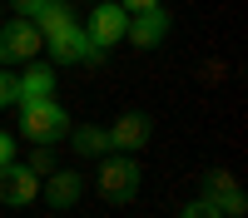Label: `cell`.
Masks as SVG:
<instances>
[{"label":"cell","instance_id":"cell-11","mask_svg":"<svg viewBox=\"0 0 248 218\" xmlns=\"http://www.w3.org/2000/svg\"><path fill=\"white\" fill-rule=\"evenodd\" d=\"M40 193H45L50 208H75L79 193H85V178H79L75 169H55V174L40 178Z\"/></svg>","mask_w":248,"mask_h":218},{"label":"cell","instance_id":"cell-4","mask_svg":"<svg viewBox=\"0 0 248 218\" xmlns=\"http://www.w3.org/2000/svg\"><path fill=\"white\" fill-rule=\"evenodd\" d=\"M124 25H129V10H124L119 0H94V10L85 20V35H90V45L109 50V45L124 40Z\"/></svg>","mask_w":248,"mask_h":218},{"label":"cell","instance_id":"cell-8","mask_svg":"<svg viewBox=\"0 0 248 218\" xmlns=\"http://www.w3.org/2000/svg\"><path fill=\"white\" fill-rule=\"evenodd\" d=\"M55 85H60V74H55V65H30L15 74V104L25 109V104H40V99H55Z\"/></svg>","mask_w":248,"mask_h":218},{"label":"cell","instance_id":"cell-17","mask_svg":"<svg viewBox=\"0 0 248 218\" xmlns=\"http://www.w3.org/2000/svg\"><path fill=\"white\" fill-rule=\"evenodd\" d=\"M15 154H20V149H15V134H10V129H0V169H5Z\"/></svg>","mask_w":248,"mask_h":218},{"label":"cell","instance_id":"cell-7","mask_svg":"<svg viewBox=\"0 0 248 218\" xmlns=\"http://www.w3.org/2000/svg\"><path fill=\"white\" fill-rule=\"evenodd\" d=\"M40 198V174H30L20 159H10L5 169H0V203H10V208H25Z\"/></svg>","mask_w":248,"mask_h":218},{"label":"cell","instance_id":"cell-16","mask_svg":"<svg viewBox=\"0 0 248 218\" xmlns=\"http://www.w3.org/2000/svg\"><path fill=\"white\" fill-rule=\"evenodd\" d=\"M10 104H15V74L0 70V109H10Z\"/></svg>","mask_w":248,"mask_h":218},{"label":"cell","instance_id":"cell-19","mask_svg":"<svg viewBox=\"0 0 248 218\" xmlns=\"http://www.w3.org/2000/svg\"><path fill=\"white\" fill-rule=\"evenodd\" d=\"M119 5H124V10L134 15V10H149V5H159V0H119Z\"/></svg>","mask_w":248,"mask_h":218},{"label":"cell","instance_id":"cell-10","mask_svg":"<svg viewBox=\"0 0 248 218\" xmlns=\"http://www.w3.org/2000/svg\"><path fill=\"white\" fill-rule=\"evenodd\" d=\"M85 50H90V35H85V25H75V20H70L65 30L45 35V55L55 59V65H79Z\"/></svg>","mask_w":248,"mask_h":218},{"label":"cell","instance_id":"cell-5","mask_svg":"<svg viewBox=\"0 0 248 218\" xmlns=\"http://www.w3.org/2000/svg\"><path fill=\"white\" fill-rule=\"evenodd\" d=\"M124 40H129L134 50H159L164 40H169V10H164V5L134 10V15H129V25H124Z\"/></svg>","mask_w":248,"mask_h":218},{"label":"cell","instance_id":"cell-2","mask_svg":"<svg viewBox=\"0 0 248 218\" xmlns=\"http://www.w3.org/2000/svg\"><path fill=\"white\" fill-rule=\"evenodd\" d=\"M20 134L30 144H60L70 134V114L60 99H40V104H25L20 109Z\"/></svg>","mask_w":248,"mask_h":218},{"label":"cell","instance_id":"cell-12","mask_svg":"<svg viewBox=\"0 0 248 218\" xmlns=\"http://www.w3.org/2000/svg\"><path fill=\"white\" fill-rule=\"evenodd\" d=\"M70 149L79 154V159H105L114 144H109V129H99V124H70Z\"/></svg>","mask_w":248,"mask_h":218},{"label":"cell","instance_id":"cell-18","mask_svg":"<svg viewBox=\"0 0 248 218\" xmlns=\"http://www.w3.org/2000/svg\"><path fill=\"white\" fill-rule=\"evenodd\" d=\"M15 5V15H25V20H35L40 15V5H45V0H10Z\"/></svg>","mask_w":248,"mask_h":218},{"label":"cell","instance_id":"cell-6","mask_svg":"<svg viewBox=\"0 0 248 218\" xmlns=\"http://www.w3.org/2000/svg\"><path fill=\"white\" fill-rule=\"evenodd\" d=\"M203 198H209L223 218H243V213H248L243 189H238V178H233L229 169H209V174H203Z\"/></svg>","mask_w":248,"mask_h":218},{"label":"cell","instance_id":"cell-15","mask_svg":"<svg viewBox=\"0 0 248 218\" xmlns=\"http://www.w3.org/2000/svg\"><path fill=\"white\" fill-rule=\"evenodd\" d=\"M179 218H223V213H218V208L209 203V198H203V193H199V198H189V203H184V208H179Z\"/></svg>","mask_w":248,"mask_h":218},{"label":"cell","instance_id":"cell-1","mask_svg":"<svg viewBox=\"0 0 248 218\" xmlns=\"http://www.w3.org/2000/svg\"><path fill=\"white\" fill-rule=\"evenodd\" d=\"M139 184H144V169H139V159L134 154H105L99 159V198L114 208H129L134 198H139Z\"/></svg>","mask_w":248,"mask_h":218},{"label":"cell","instance_id":"cell-3","mask_svg":"<svg viewBox=\"0 0 248 218\" xmlns=\"http://www.w3.org/2000/svg\"><path fill=\"white\" fill-rule=\"evenodd\" d=\"M40 50H45V35L35 30V20L10 15L5 25H0V65H30Z\"/></svg>","mask_w":248,"mask_h":218},{"label":"cell","instance_id":"cell-9","mask_svg":"<svg viewBox=\"0 0 248 218\" xmlns=\"http://www.w3.org/2000/svg\"><path fill=\"white\" fill-rule=\"evenodd\" d=\"M149 134H154V124H149V114H139V109H129V114H119L114 124H109V144H114L119 154H139L144 144H149Z\"/></svg>","mask_w":248,"mask_h":218},{"label":"cell","instance_id":"cell-14","mask_svg":"<svg viewBox=\"0 0 248 218\" xmlns=\"http://www.w3.org/2000/svg\"><path fill=\"white\" fill-rule=\"evenodd\" d=\"M25 169H30V174H40V178H45V174H55V169H60V154H55V144H35V154L25 159Z\"/></svg>","mask_w":248,"mask_h":218},{"label":"cell","instance_id":"cell-13","mask_svg":"<svg viewBox=\"0 0 248 218\" xmlns=\"http://www.w3.org/2000/svg\"><path fill=\"white\" fill-rule=\"evenodd\" d=\"M70 0H45V5H40V15H35V30L40 35H55V30H65L70 25Z\"/></svg>","mask_w":248,"mask_h":218}]
</instances>
